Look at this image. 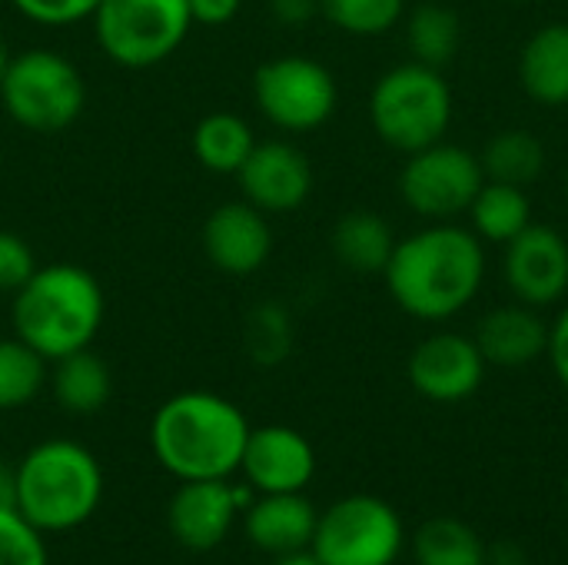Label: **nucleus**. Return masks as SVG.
<instances>
[{"label": "nucleus", "instance_id": "nucleus-14", "mask_svg": "<svg viewBox=\"0 0 568 565\" xmlns=\"http://www.w3.org/2000/svg\"><path fill=\"white\" fill-rule=\"evenodd\" d=\"M240 509H246V490L230 480H186L170 500L166 523L183 549L210 553L230 536Z\"/></svg>", "mask_w": 568, "mask_h": 565}, {"label": "nucleus", "instance_id": "nucleus-8", "mask_svg": "<svg viewBox=\"0 0 568 565\" xmlns=\"http://www.w3.org/2000/svg\"><path fill=\"white\" fill-rule=\"evenodd\" d=\"M256 110L283 133H310L333 120L339 83L333 70L306 53H283L253 73Z\"/></svg>", "mask_w": 568, "mask_h": 565}, {"label": "nucleus", "instance_id": "nucleus-34", "mask_svg": "<svg viewBox=\"0 0 568 565\" xmlns=\"http://www.w3.org/2000/svg\"><path fill=\"white\" fill-rule=\"evenodd\" d=\"M186 7H190L193 23L223 27V23H230L243 10V0H186Z\"/></svg>", "mask_w": 568, "mask_h": 565}, {"label": "nucleus", "instance_id": "nucleus-31", "mask_svg": "<svg viewBox=\"0 0 568 565\" xmlns=\"http://www.w3.org/2000/svg\"><path fill=\"white\" fill-rule=\"evenodd\" d=\"M20 17L40 27H70L90 20L100 0H10Z\"/></svg>", "mask_w": 568, "mask_h": 565}, {"label": "nucleus", "instance_id": "nucleus-17", "mask_svg": "<svg viewBox=\"0 0 568 565\" xmlns=\"http://www.w3.org/2000/svg\"><path fill=\"white\" fill-rule=\"evenodd\" d=\"M479 353L486 356L489 366L499 370H523L532 366L546 356L549 350V323L542 310L526 306V303H503L489 310L476 333H473Z\"/></svg>", "mask_w": 568, "mask_h": 565}, {"label": "nucleus", "instance_id": "nucleus-35", "mask_svg": "<svg viewBox=\"0 0 568 565\" xmlns=\"http://www.w3.org/2000/svg\"><path fill=\"white\" fill-rule=\"evenodd\" d=\"M270 13L286 27H303L320 13V0H270Z\"/></svg>", "mask_w": 568, "mask_h": 565}, {"label": "nucleus", "instance_id": "nucleus-32", "mask_svg": "<svg viewBox=\"0 0 568 565\" xmlns=\"http://www.w3.org/2000/svg\"><path fill=\"white\" fill-rule=\"evenodd\" d=\"M37 270V256L20 233L0 230V293H17Z\"/></svg>", "mask_w": 568, "mask_h": 565}, {"label": "nucleus", "instance_id": "nucleus-12", "mask_svg": "<svg viewBox=\"0 0 568 565\" xmlns=\"http://www.w3.org/2000/svg\"><path fill=\"white\" fill-rule=\"evenodd\" d=\"M486 356L479 353L476 340L456 330H439L416 343L406 363V376L413 390L439 406L466 403L479 393L486 380Z\"/></svg>", "mask_w": 568, "mask_h": 565}, {"label": "nucleus", "instance_id": "nucleus-5", "mask_svg": "<svg viewBox=\"0 0 568 565\" xmlns=\"http://www.w3.org/2000/svg\"><path fill=\"white\" fill-rule=\"evenodd\" d=\"M456 100L443 70L406 60L379 73L369 90L373 133L396 153H416L446 140Z\"/></svg>", "mask_w": 568, "mask_h": 565}, {"label": "nucleus", "instance_id": "nucleus-22", "mask_svg": "<svg viewBox=\"0 0 568 565\" xmlns=\"http://www.w3.org/2000/svg\"><path fill=\"white\" fill-rule=\"evenodd\" d=\"M469 230L489 246H506L509 240H516L526 226H532V200L526 193V186H513V183H496L486 180L483 190L476 193L473 206H469Z\"/></svg>", "mask_w": 568, "mask_h": 565}, {"label": "nucleus", "instance_id": "nucleus-18", "mask_svg": "<svg viewBox=\"0 0 568 565\" xmlns=\"http://www.w3.org/2000/svg\"><path fill=\"white\" fill-rule=\"evenodd\" d=\"M320 513L303 493H260L246 506V539L266 556H286L313 546Z\"/></svg>", "mask_w": 568, "mask_h": 565}, {"label": "nucleus", "instance_id": "nucleus-25", "mask_svg": "<svg viewBox=\"0 0 568 565\" xmlns=\"http://www.w3.org/2000/svg\"><path fill=\"white\" fill-rule=\"evenodd\" d=\"M113 393L110 366L87 346L53 360V396L73 416H90L106 406Z\"/></svg>", "mask_w": 568, "mask_h": 565}, {"label": "nucleus", "instance_id": "nucleus-3", "mask_svg": "<svg viewBox=\"0 0 568 565\" xmlns=\"http://www.w3.org/2000/svg\"><path fill=\"white\" fill-rule=\"evenodd\" d=\"M106 316L100 280L77 263L37 266L33 276L13 293L10 323L30 350L47 363L87 350Z\"/></svg>", "mask_w": 568, "mask_h": 565}, {"label": "nucleus", "instance_id": "nucleus-30", "mask_svg": "<svg viewBox=\"0 0 568 565\" xmlns=\"http://www.w3.org/2000/svg\"><path fill=\"white\" fill-rule=\"evenodd\" d=\"M0 565H47L43 533L10 503H0Z\"/></svg>", "mask_w": 568, "mask_h": 565}, {"label": "nucleus", "instance_id": "nucleus-10", "mask_svg": "<svg viewBox=\"0 0 568 565\" xmlns=\"http://www.w3.org/2000/svg\"><path fill=\"white\" fill-rule=\"evenodd\" d=\"M483 183L486 173L479 153L439 140L433 147L406 153V163L399 170V200L426 223H449L469 213Z\"/></svg>", "mask_w": 568, "mask_h": 565}, {"label": "nucleus", "instance_id": "nucleus-11", "mask_svg": "<svg viewBox=\"0 0 568 565\" xmlns=\"http://www.w3.org/2000/svg\"><path fill=\"white\" fill-rule=\"evenodd\" d=\"M503 283L516 303L556 310L568 300V240L549 223L526 226L503 246Z\"/></svg>", "mask_w": 568, "mask_h": 565}, {"label": "nucleus", "instance_id": "nucleus-1", "mask_svg": "<svg viewBox=\"0 0 568 565\" xmlns=\"http://www.w3.org/2000/svg\"><path fill=\"white\" fill-rule=\"evenodd\" d=\"M486 243L459 220H449L399 236L383 280L406 316L419 323H446L476 303L486 283Z\"/></svg>", "mask_w": 568, "mask_h": 565}, {"label": "nucleus", "instance_id": "nucleus-37", "mask_svg": "<svg viewBox=\"0 0 568 565\" xmlns=\"http://www.w3.org/2000/svg\"><path fill=\"white\" fill-rule=\"evenodd\" d=\"M273 565H323L316 559L313 549H300V553H286V556H273Z\"/></svg>", "mask_w": 568, "mask_h": 565}, {"label": "nucleus", "instance_id": "nucleus-21", "mask_svg": "<svg viewBox=\"0 0 568 565\" xmlns=\"http://www.w3.org/2000/svg\"><path fill=\"white\" fill-rule=\"evenodd\" d=\"M479 163L486 180L513 183V186H532L549 163V150L529 127H506L486 140L479 150Z\"/></svg>", "mask_w": 568, "mask_h": 565}, {"label": "nucleus", "instance_id": "nucleus-9", "mask_svg": "<svg viewBox=\"0 0 568 565\" xmlns=\"http://www.w3.org/2000/svg\"><path fill=\"white\" fill-rule=\"evenodd\" d=\"M403 543L399 513L379 496L356 493L320 513L310 549L323 565H393Z\"/></svg>", "mask_w": 568, "mask_h": 565}, {"label": "nucleus", "instance_id": "nucleus-4", "mask_svg": "<svg viewBox=\"0 0 568 565\" xmlns=\"http://www.w3.org/2000/svg\"><path fill=\"white\" fill-rule=\"evenodd\" d=\"M103 496V473L90 450L73 440L33 446L10 476V506L40 533L83 526Z\"/></svg>", "mask_w": 568, "mask_h": 565}, {"label": "nucleus", "instance_id": "nucleus-6", "mask_svg": "<svg viewBox=\"0 0 568 565\" xmlns=\"http://www.w3.org/2000/svg\"><path fill=\"white\" fill-rule=\"evenodd\" d=\"M0 100L13 123L33 133L67 130L87 107V80L80 67L47 47L20 50L0 80Z\"/></svg>", "mask_w": 568, "mask_h": 565}, {"label": "nucleus", "instance_id": "nucleus-29", "mask_svg": "<svg viewBox=\"0 0 568 565\" xmlns=\"http://www.w3.org/2000/svg\"><path fill=\"white\" fill-rule=\"evenodd\" d=\"M246 350L260 366H276L293 350V316L280 303H260L246 316Z\"/></svg>", "mask_w": 568, "mask_h": 565}, {"label": "nucleus", "instance_id": "nucleus-33", "mask_svg": "<svg viewBox=\"0 0 568 565\" xmlns=\"http://www.w3.org/2000/svg\"><path fill=\"white\" fill-rule=\"evenodd\" d=\"M546 360L559 380V386L568 393V300L559 306V316L549 323V350Z\"/></svg>", "mask_w": 568, "mask_h": 565}, {"label": "nucleus", "instance_id": "nucleus-2", "mask_svg": "<svg viewBox=\"0 0 568 565\" xmlns=\"http://www.w3.org/2000/svg\"><path fill=\"white\" fill-rule=\"evenodd\" d=\"M250 423L243 410L216 393L190 390L170 396L150 423V446L156 463L186 480H230L240 470Z\"/></svg>", "mask_w": 568, "mask_h": 565}, {"label": "nucleus", "instance_id": "nucleus-7", "mask_svg": "<svg viewBox=\"0 0 568 565\" xmlns=\"http://www.w3.org/2000/svg\"><path fill=\"white\" fill-rule=\"evenodd\" d=\"M90 23L110 63L146 70L183 47L193 17L186 0H100Z\"/></svg>", "mask_w": 568, "mask_h": 565}, {"label": "nucleus", "instance_id": "nucleus-20", "mask_svg": "<svg viewBox=\"0 0 568 565\" xmlns=\"http://www.w3.org/2000/svg\"><path fill=\"white\" fill-rule=\"evenodd\" d=\"M396 233L386 223L383 213L376 210H349L336 220L329 233V250L336 263L356 276H383L393 250H396Z\"/></svg>", "mask_w": 568, "mask_h": 565}, {"label": "nucleus", "instance_id": "nucleus-19", "mask_svg": "<svg viewBox=\"0 0 568 565\" xmlns=\"http://www.w3.org/2000/svg\"><path fill=\"white\" fill-rule=\"evenodd\" d=\"M519 83L539 107H568V20L529 33L519 50Z\"/></svg>", "mask_w": 568, "mask_h": 565}, {"label": "nucleus", "instance_id": "nucleus-27", "mask_svg": "<svg viewBox=\"0 0 568 565\" xmlns=\"http://www.w3.org/2000/svg\"><path fill=\"white\" fill-rule=\"evenodd\" d=\"M47 383V360L20 336L0 340V413L20 410L40 396Z\"/></svg>", "mask_w": 568, "mask_h": 565}, {"label": "nucleus", "instance_id": "nucleus-15", "mask_svg": "<svg viewBox=\"0 0 568 565\" xmlns=\"http://www.w3.org/2000/svg\"><path fill=\"white\" fill-rule=\"evenodd\" d=\"M206 260L226 276H253L273 256V226L263 210L246 200L216 206L200 233Z\"/></svg>", "mask_w": 568, "mask_h": 565}, {"label": "nucleus", "instance_id": "nucleus-41", "mask_svg": "<svg viewBox=\"0 0 568 565\" xmlns=\"http://www.w3.org/2000/svg\"><path fill=\"white\" fill-rule=\"evenodd\" d=\"M566 496H568V480H566Z\"/></svg>", "mask_w": 568, "mask_h": 565}, {"label": "nucleus", "instance_id": "nucleus-28", "mask_svg": "<svg viewBox=\"0 0 568 565\" xmlns=\"http://www.w3.org/2000/svg\"><path fill=\"white\" fill-rule=\"evenodd\" d=\"M320 13L349 37H383L406 17V0H320Z\"/></svg>", "mask_w": 568, "mask_h": 565}, {"label": "nucleus", "instance_id": "nucleus-16", "mask_svg": "<svg viewBox=\"0 0 568 565\" xmlns=\"http://www.w3.org/2000/svg\"><path fill=\"white\" fill-rule=\"evenodd\" d=\"M240 473L256 493H303L316 476V453L293 426L250 430Z\"/></svg>", "mask_w": 568, "mask_h": 565}, {"label": "nucleus", "instance_id": "nucleus-24", "mask_svg": "<svg viewBox=\"0 0 568 565\" xmlns=\"http://www.w3.org/2000/svg\"><path fill=\"white\" fill-rule=\"evenodd\" d=\"M253 147H256L253 127L230 110L206 113L193 130V157L200 160L203 170L220 176H236L246 157L253 153Z\"/></svg>", "mask_w": 568, "mask_h": 565}, {"label": "nucleus", "instance_id": "nucleus-36", "mask_svg": "<svg viewBox=\"0 0 568 565\" xmlns=\"http://www.w3.org/2000/svg\"><path fill=\"white\" fill-rule=\"evenodd\" d=\"M489 565H529L526 549L516 543H496L489 546Z\"/></svg>", "mask_w": 568, "mask_h": 565}, {"label": "nucleus", "instance_id": "nucleus-39", "mask_svg": "<svg viewBox=\"0 0 568 565\" xmlns=\"http://www.w3.org/2000/svg\"><path fill=\"white\" fill-rule=\"evenodd\" d=\"M0 503H10V480H7L3 466H0Z\"/></svg>", "mask_w": 568, "mask_h": 565}, {"label": "nucleus", "instance_id": "nucleus-42", "mask_svg": "<svg viewBox=\"0 0 568 565\" xmlns=\"http://www.w3.org/2000/svg\"><path fill=\"white\" fill-rule=\"evenodd\" d=\"M516 3H526V0H516Z\"/></svg>", "mask_w": 568, "mask_h": 565}, {"label": "nucleus", "instance_id": "nucleus-26", "mask_svg": "<svg viewBox=\"0 0 568 565\" xmlns=\"http://www.w3.org/2000/svg\"><path fill=\"white\" fill-rule=\"evenodd\" d=\"M413 556L416 565H489V546L469 523L456 516H436L419 526Z\"/></svg>", "mask_w": 568, "mask_h": 565}, {"label": "nucleus", "instance_id": "nucleus-13", "mask_svg": "<svg viewBox=\"0 0 568 565\" xmlns=\"http://www.w3.org/2000/svg\"><path fill=\"white\" fill-rule=\"evenodd\" d=\"M236 180L243 200L263 210L266 216L293 213L313 193V163L300 147L286 140H266L253 147Z\"/></svg>", "mask_w": 568, "mask_h": 565}, {"label": "nucleus", "instance_id": "nucleus-23", "mask_svg": "<svg viewBox=\"0 0 568 565\" xmlns=\"http://www.w3.org/2000/svg\"><path fill=\"white\" fill-rule=\"evenodd\" d=\"M403 23H406V47H409L416 63L446 70L459 57L466 27H463V17L453 7L426 0L419 7H413L403 17Z\"/></svg>", "mask_w": 568, "mask_h": 565}, {"label": "nucleus", "instance_id": "nucleus-38", "mask_svg": "<svg viewBox=\"0 0 568 565\" xmlns=\"http://www.w3.org/2000/svg\"><path fill=\"white\" fill-rule=\"evenodd\" d=\"M10 47H7V40L0 37V80H3V73H7V67H10Z\"/></svg>", "mask_w": 568, "mask_h": 565}, {"label": "nucleus", "instance_id": "nucleus-40", "mask_svg": "<svg viewBox=\"0 0 568 565\" xmlns=\"http://www.w3.org/2000/svg\"><path fill=\"white\" fill-rule=\"evenodd\" d=\"M562 196H566V206H568V173H566V186H562Z\"/></svg>", "mask_w": 568, "mask_h": 565}]
</instances>
